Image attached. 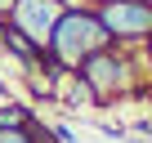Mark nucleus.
<instances>
[{
	"label": "nucleus",
	"instance_id": "f257e3e1",
	"mask_svg": "<svg viewBox=\"0 0 152 143\" xmlns=\"http://www.w3.org/2000/svg\"><path fill=\"white\" fill-rule=\"evenodd\" d=\"M107 45H112V36L103 31V23H99V14H94L90 5H67V9L58 14L49 40H45V54H49L63 72H76L81 58H90V54H99V49H107Z\"/></svg>",
	"mask_w": 152,
	"mask_h": 143
},
{
	"label": "nucleus",
	"instance_id": "f03ea898",
	"mask_svg": "<svg viewBox=\"0 0 152 143\" xmlns=\"http://www.w3.org/2000/svg\"><path fill=\"white\" fill-rule=\"evenodd\" d=\"M134 49H143V45H134ZM134 49H125V45H107V49L81 58L76 76L94 90L99 107L112 103V98H125V94H143V63L134 58Z\"/></svg>",
	"mask_w": 152,
	"mask_h": 143
},
{
	"label": "nucleus",
	"instance_id": "7ed1b4c3",
	"mask_svg": "<svg viewBox=\"0 0 152 143\" xmlns=\"http://www.w3.org/2000/svg\"><path fill=\"white\" fill-rule=\"evenodd\" d=\"M94 14H99L103 31L112 36V45L134 49L152 36V5L148 0H103V5H94Z\"/></svg>",
	"mask_w": 152,
	"mask_h": 143
},
{
	"label": "nucleus",
	"instance_id": "20e7f679",
	"mask_svg": "<svg viewBox=\"0 0 152 143\" xmlns=\"http://www.w3.org/2000/svg\"><path fill=\"white\" fill-rule=\"evenodd\" d=\"M63 9H67V0H14L9 5V27L23 31L36 49H45V40H49Z\"/></svg>",
	"mask_w": 152,
	"mask_h": 143
},
{
	"label": "nucleus",
	"instance_id": "39448f33",
	"mask_svg": "<svg viewBox=\"0 0 152 143\" xmlns=\"http://www.w3.org/2000/svg\"><path fill=\"white\" fill-rule=\"evenodd\" d=\"M31 121V107L27 103H18V98H5L0 103V130H23Z\"/></svg>",
	"mask_w": 152,
	"mask_h": 143
},
{
	"label": "nucleus",
	"instance_id": "423d86ee",
	"mask_svg": "<svg viewBox=\"0 0 152 143\" xmlns=\"http://www.w3.org/2000/svg\"><path fill=\"white\" fill-rule=\"evenodd\" d=\"M0 143H36V139H31L27 125H23V130H0Z\"/></svg>",
	"mask_w": 152,
	"mask_h": 143
},
{
	"label": "nucleus",
	"instance_id": "0eeeda50",
	"mask_svg": "<svg viewBox=\"0 0 152 143\" xmlns=\"http://www.w3.org/2000/svg\"><path fill=\"white\" fill-rule=\"evenodd\" d=\"M9 5H14V0H0V18H9Z\"/></svg>",
	"mask_w": 152,
	"mask_h": 143
},
{
	"label": "nucleus",
	"instance_id": "6e6552de",
	"mask_svg": "<svg viewBox=\"0 0 152 143\" xmlns=\"http://www.w3.org/2000/svg\"><path fill=\"white\" fill-rule=\"evenodd\" d=\"M5 31H9V18H0V45H5Z\"/></svg>",
	"mask_w": 152,
	"mask_h": 143
},
{
	"label": "nucleus",
	"instance_id": "1a4fd4ad",
	"mask_svg": "<svg viewBox=\"0 0 152 143\" xmlns=\"http://www.w3.org/2000/svg\"><path fill=\"white\" fill-rule=\"evenodd\" d=\"M125 143H148V139L143 134H125Z\"/></svg>",
	"mask_w": 152,
	"mask_h": 143
},
{
	"label": "nucleus",
	"instance_id": "9d476101",
	"mask_svg": "<svg viewBox=\"0 0 152 143\" xmlns=\"http://www.w3.org/2000/svg\"><path fill=\"white\" fill-rule=\"evenodd\" d=\"M94 5H103V0H90V9H94Z\"/></svg>",
	"mask_w": 152,
	"mask_h": 143
}]
</instances>
